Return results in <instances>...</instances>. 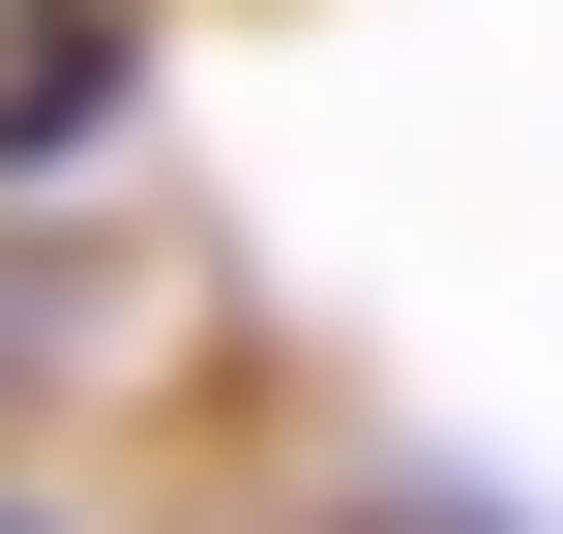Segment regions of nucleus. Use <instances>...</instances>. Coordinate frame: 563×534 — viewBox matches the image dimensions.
I'll return each mask as SVG.
<instances>
[{
    "mask_svg": "<svg viewBox=\"0 0 563 534\" xmlns=\"http://www.w3.org/2000/svg\"><path fill=\"white\" fill-rule=\"evenodd\" d=\"M89 119H119V30H30V59H0V149H30V178H59V149H89Z\"/></svg>",
    "mask_w": 563,
    "mask_h": 534,
    "instance_id": "nucleus-1",
    "label": "nucleus"
}]
</instances>
